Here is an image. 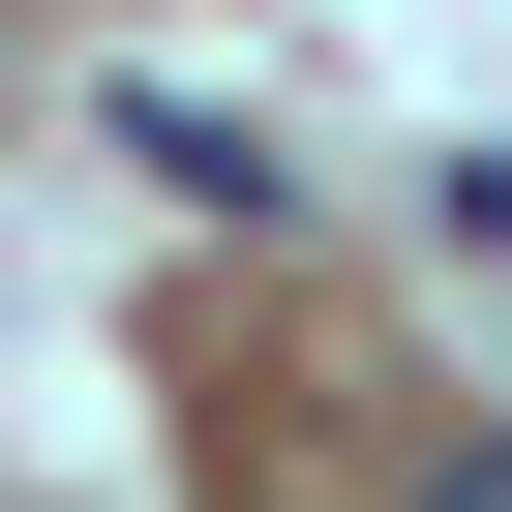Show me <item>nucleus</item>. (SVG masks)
<instances>
[{
	"label": "nucleus",
	"instance_id": "obj_1",
	"mask_svg": "<svg viewBox=\"0 0 512 512\" xmlns=\"http://www.w3.org/2000/svg\"><path fill=\"white\" fill-rule=\"evenodd\" d=\"M422 512H512V422H482V452H452V482H422Z\"/></svg>",
	"mask_w": 512,
	"mask_h": 512
}]
</instances>
